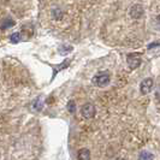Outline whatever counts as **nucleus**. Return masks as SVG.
<instances>
[{"label": "nucleus", "instance_id": "nucleus-1", "mask_svg": "<svg viewBox=\"0 0 160 160\" xmlns=\"http://www.w3.org/2000/svg\"><path fill=\"white\" fill-rule=\"evenodd\" d=\"M110 80H111L110 73L107 71H102V72H99L98 75H95L93 77L92 82L95 86H98V87H105V86H107L110 83Z\"/></svg>", "mask_w": 160, "mask_h": 160}, {"label": "nucleus", "instance_id": "nucleus-2", "mask_svg": "<svg viewBox=\"0 0 160 160\" xmlns=\"http://www.w3.org/2000/svg\"><path fill=\"white\" fill-rule=\"evenodd\" d=\"M127 62H128V65L131 69H136L141 65V57L138 53H131L127 58Z\"/></svg>", "mask_w": 160, "mask_h": 160}, {"label": "nucleus", "instance_id": "nucleus-3", "mask_svg": "<svg viewBox=\"0 0 160 160\" xmlns=\"http://www.w3.org/2000/svg\"><path fill=\"white\" fill-rule=\"evenodd\" d=\"M81 113H82V116L84 117V118H93L94 116H95V107H94V105L92 104H86L83 105V107L81 108Z\"/></svg>", "mask_w": 160, "mask_h": 160}, {"label": "nucleus", "instance_id": "nucleus-4", "mask_svg": "<svg viewBox=\"0 0 160 160\" xmlns=\"http://www.w3.org/2000/svg\"><path fill=\"white\" fill-rule=\"evenodd\" d=\"M153 88V80L152 78H146L141 82V87H140V90H141V93L146 95V94H148Z\"/></svg>", "mask_w": 160, "mask_h": 160}, {"label": "nucleus", "instance_id": "nucleus-5", "mask_svg": "<svg viewBox=\"0 0 160 160\" xmlns=\"http://www.w3.org/2000/svg\"><path fill=\"white\" fill-rule=\"evenodd\" d=\"M143 15V8L141 5H134L132 8H130V16L132 17V18H141V16Z\"/></svg>", "mask_w": 160, "mask_h": 160}, {"label": "nucleus", "instance_id": "nucleus-6", "mask_svg": "<svg viewBox=\"0 0 160 160\" xmlns=\"http://www.w3.org/2000/svg\"><path fill=\"white\" fill-rule=\"evenodd\" d=\"M77 159L78 160H90V153H89L88 149L86 148H82L78 151V154H77Z\"/></svg>", "mask_w": 160, "mask_h": 160}, {"label": "nucleus", "instance_id": "nucleus-7", "mask_svg": "<svg viewBox=\"0 0 160 160\" xmlns=\"http://www.w3.org/2000/svg\"><path fill=\"white\" fill-rule=\"evenodd\" d=\"M15 25V21L12 18H4L1 21V29L5 30V29H8V28H12Z\"/></svg>", "mask_w": 160, "mask_h": 160}, {"label": "nucleus", "instance_id": "nucleus-8", "mask_svg": "<svg viewBox=\"0 0 160 160\" xmlns=\"http://www.w3.org/2000/svg\"><path fill=\"white\" fill-rule=\"evenodd\" d=\"M138 160H153V155L149 152H142L138 155Z\"/></svg>", "mask_w": 160, "mask_h": 160}, {"label": "nucleus", "instance_id": "nucleus-9", "mask_svg": "<svg viewBox=\"0 0 160 160\" xmlns=\"http://www.w3.org/2000/svg\"><path fill=\"white\" fill-rule=\"evenodd\" d=\"M68 111H69L70 113L76 112V104H75V101L70 100V101L68 102Z\"/></svg>", "mask_w": 160, "mask_h": 160}, {"label": "nucleus", "instance_id": "nucleus-10", "mask_svg": "<svg viewBox=\"0 0 160 160\" xmlns=\"http://www.w3.org/2000/svg\"><path fill=\"white\" fill-rule=\"evenodd\" d=\"M10 40L12 43H17L18 41L21 40V34L19 32H15V34H12L11 35V38H10Z\"/></svg>", "mask_w": 160, "mask_h": 160}, {"label": "nucleus", "instance_id": "nucleus-11", "mask_svg": "<svg viewBox=\"0 0 160 160\" xmlns=\"http://www.w3.org/2000/svg\"><path fill=\"white\" fill-rule=\"evenodd\" d=\"M52 15H53V17L54 18H62V16H63V12H62V10L60 8H54L53 10V12H52Z\"/></svg>", "mask_w": 160, "mask_h": 160}, {"label": "nucleus", "instance_id": "nucleus-12", "mask_svg": "<svg viewBox=\"0 0 160 160\" xmlns=\"http://www.w3.org/2000/svg\"><path fill=\"white\" fill-rule=\"evenodd\" d=\"M155 98L160 101V84L157 87V89H155Z\"/></svg>", "mask_w": 160, "mask_h": 160}, {"label": "nucleus", "instance_id": "nucleus-13", "mask_svg": "<svg viewBox=\"0 0 160 160\" xmlns=\"http://www.w3.org/2000/svg\"><path fill=\"white\" fill-rule=\"evenodd\" d=\"M155 27L160 30V15L157 18H155Z\"/></svg>", "mask_w": 160, "mask_h": 160}, {"label": "nucleus", "instance_id": "nucleus-14", "mask_svg": "<svg viewBox=\"0 0 160 160\" xmlns=\"http://www.w3.org/2000/svg\"><path fill=\"white\" fill-rule=\"evenodd\" d=\"M117 160H124V159H117Z\"/></svg>", "mask_w": 160, "mask_h": 160}]
</instances>
